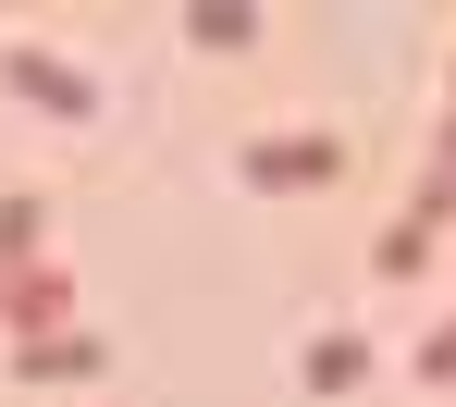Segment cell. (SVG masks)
<instances>
[{
    "label": "cell",
    "instance_id": "4",
    "mask_svg": "<svg viewBox=\"0 0 456 407\" xmlns=\"http://www.w3.org/2000/svg\"><path fill=\"white\" fill-rule=\"evenodd\" d=\"M432 383H456V322H444V333H432Z\"/></svg>",
    "mask_w": 456,
    "mask_h": 407
},
{
    "label": "cell",
    "instance_id": "2",
    "mask_svg": "<svg viewBox=\"0 0 456 407\" xmlns=\"http://www.w3.org/2000/svg\"><path fill=\"white\" fill-rule=\"evenodd\" d=\"M333 161H346V136L333 124H284V136H247V185H333Z\"/></svg>",
    "mask_w": 456,
    "mask_h": 407
},
{
    "label": "cell",
    "instance_id": "3",
    "mask_svg": "<svg viewBox=\"0 0 456 407\" xmlns=\"http://www.w3.org/2000/svg\"><path fill=\"white\" fill-rule=\"evenodd\" d=\"M308 383H321V395L358 383V333H321V346H308Z\"/></svg>",
    "mask_w": 456,
    "mask_h": 407
},
{
    "label": "cell",
    "instance_id": "1",
    "mask_svg": "<svg viewBox=\"0 0 456 407\" xmlns=\"http://www.w3.org/2000/svg\"><path fill=\"white\" fill-rule=\"evenodd\" d=\"M0 75H12V99H25V111H62V124H86V111H99V75H86V62H62V50H37V37H12V50H0Z\"/></svg>",
    "mask_w": 456,
    "mask_h": 407
}]
</instances>
